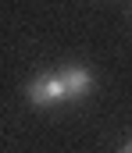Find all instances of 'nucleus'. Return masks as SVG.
Returning a JSON list of instances; mask_svg holds the SVG:
<instances>
[{"mask_svg": "<svg viewBox=\"0 0 132 153\" xmlns=\"http://www.w3.org/2000/svg\"><path fill=\"white\" fill-rule=\"evenodd\" d=\"M25 96H29L36 107H54V103L68 100V96H64V85H61V78H57V71H54V75L32 78V82L25 85Z\"/></svg>", "mask_w": 132, "mask_h": 153, "instance_id": "1", "label": "nucleus"}, {"mask_svg": "<svg viewBox=\"0 0 132 153\" xmlns=\"http://www.w3.org/2000/svg\"><path fill=\"white\" fill-rule=\"evenodd\" d=\"M57 78H61V85H64V96H68V100H82L89 89H93V75H89V68H82V64L61 68Z\"/></svg>", "mask_w": 132, "mask_h": 153, "instance_id": "2", "label": "nucleus"}]
</instances>
